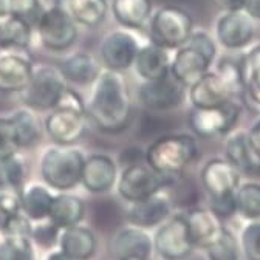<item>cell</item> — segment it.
I'll return each mask as SVG.
<instances>
[{"mask_svg": "<svg viewBox=\"0 0 260 260\" xmlns=\"http://www.w3.org/2000/svg\"><path fill=\"white\" fill-rule=\"evenodd\" d=\"M85 110L103 132L118 134L128 125L132 103L121 72L106 69L98 73Z\"/></svg>", "mask_w": 260, "mask_h": 260, "instance_id": "cell-1", "label": "cell"}, {"mask_svg": "<svg viewBox=\"0 0 260 260\" xmlns=\"http://www.w3.org/2000/svg\"><path fill=\"white\" fill-rule=\"evenodd\" d=\"M197 156V144L189 135H166L155 140L146 150L147 165L165 175L181 174Z\"/></svg>", "mask_w": 260, "mask_h": 260, "instance_id": "cell-2", "label": "cell"}, {"mask_svg": "<svg viewBox=\"0 0 260 260\" xmlns=\"http://www.w3.org/2000/svg\"><path fill=\"white\" fill-rule=\"evenodd\" d=\"M84 156L70 146H54L44 152L41 174L44 181L57 190H69L81 183Z\"/></svg>", "mask_w": 260, "mask_h": 260, "instance_id": "cell-3", "label": "cell"}, {"mask_svg": "<svg viewBox=\"0 0 260 260\" xmlns=\"http://www.w3.org/2000/svg\"><path fill=\"white\" fill-rule=\"evenodd\" d=\"M174 183V175H165L153 171L149 165L132 162L128 165L118 180L119 195L130 202L137 203L146 200L152 195L159 193L165 187Z\"/></svg>", "mask_w": 260, "mask_h": 260, "instance_id": "cell-4", "label": "cell"}, {"mask_svg": "<svg viewBox=\"0 0 260 260\" xmlns=\"http://www.w3.org/2000/svg\"><path fill=\"white\" fill-rule=\"evenodd\" d=\"M192 17L178 7H162L150 20V39L162 48H180L192 35Z\"/></svg>", "mask_w": 260, "mask_h": 260, "instance_id": "cell-5", "label": "cell"}, {"mask_svg": "<svg viewBox=\"0 0 260 260\" xmlns=\"http://www.w3.org/2000/svg\"><path fill=\"white\" fill-rule=\"evenodd\" d=\"M67 79L59 69L41 67L32 72L28 85L23 88V103L31 110H51L57 106L62 94L67 90Z\"/></svg>", "mask_w": 260, "mask_h": 260, "instance_id": "cell-6", "label": "cell"}, {"mask_svg": "<svg viewBox=\"0 0 260 260\" xmlns=\"http://www.w3.org/2000/svg\"><path fill=\"white\" fill-rule=\"evenodd\" d=\"M88 125L85 106L57 104L45 119L48 137L59 146H72L81 140Z\"/></svg>", "mask_w": 260, "mask_h": 260, "instance_id": "cell-7", "label": "cell"}, {"mask_svg": "<svg viewBox=\"0 0 260 260\" xmlns=\"http://www.w3.org/2000/svg\"><path fill=\"white\" fill-rule=\"evenodd\" d=\"M240 115V106L234 101H228L218 107L197 109L189 113V125L192 132L200 138H215L230 132Z\"/></svg>", "mask_w": 260, "mask_h": 260, "instance_id": "cell-8", "label": "cell"}, {"mask_svg": "<svg viewBox=\"0 0 260 260\" xmlns=\"http://www.w3.org/2000/svg\"><path fill=\"white\" fill-rule=\"evenodd\" d=\"M36 28L42 45L51 51H63L70 48L78 38L76 23L57 7L44 10Z\"/></svg>", "mask_w": 260, "mask_h": 260, "instance_id": "cell-9", "label": "cell"}, {"mask_svg": "<svg viewBox=\"0 0 260 260\" xmlns=\"http://www.w3.org/2000/svg\"><path fill=\"white\" fill-rule=\"evenodd\" d=\"M153 246L166 260L186 258L192 252L193 245L187 233L184 217L177 215L162 223L153 237Z\"/></svg>", "mask_w": 260, "mask_h": 260, "instance_id": "cell-10", "label": "cell"}, {"mask_svg": "<svg viewBox=\"0 0 260 260\" xmlns=\"http://www.w3.org/2000/svg\"><path fill=\"white\" fill-rule=\"evenodd\" d=\"M202 183L209 199L236 193L240 186V172L228 159L212 158L202 169Z\"/></svg>", "mask_w": 260, "mask_h": 260, "instance_id": "cell-11", "label": "cell"}, {"mask_svg": "<svg viewBox=\"0 0 260 260\" xmlns=\"http://www.w3.org/2000/svg\"><path fill=\"white\" fill-rule=\"evenodd\" d=\"M217 39L230 50H239L246 47L254 36L252 17L246 14L245 10L228 11L217 22Z\"/></svg>", "mask_w": 260, "mask_h": 260, "instance_id": "cell-12", "label": "cell"}, {"mask_svg": "<svg viewBox=\"0 0 260 260\" xmlns=\"http://www.w3.org/2000/svg\"><path fill=\"white\" fill-rule=\"evenodd\" d=\"M138 48L137 39L130 32L116 29L104 38L101 45V57L109 70L122 72L134 65Z\"/></svg>", "mask_w": 260, "mask_h": 260, "instance_id": "cell-13", "label": "cell"}, {"mask_svg": "<svg viewBox=\"0 0 260 260\" xmlns=\"http://www.w3.org/2000/svg\"><path fill=\"white\" fill-rule=\"evenodd\" d=\"M183 85L174 78L165 76L161 79L144 81L138 96L144 107L150 110H169L183 101Z\"/></svg>", "mask_w": 260, "mask_h": 260, "instance_id": "cell-14", "label": "cell"}, {"mask_svg": "<svg viewBox=\"0 0 260 260\" xmlns=\"http://www.w3.org/2000/svg\"><path fill=\"white\" fill-rule=\"evenodd\" d=\"M233 96V91L217 72H206L189 88V101L197 109L223 106L224 103L231 101Z\"/></svg>", "mask_w": 260, "mask_h": 260, "instance_id": "cell-15", "label": "cell"}, {"mask_svg": "<svg viewBox=\"0 0 260 260\" xmlns=\"http://www.w3.org/2000/svg\"><path fill=\"white\" fill-rule=\"evenodd\" d=\"M211 60L195 47L184 44L181 45L175 57L171 62V73L175 81L181 85H192L199 78H202L211 67Z\"/></svg>", "mask_w": 260, "mask_h": 260, "instance_id": "cell-16", "label": "cell"}, {"mask_svg": "<svg viewBox=\"0 0 260 260\" xmlns=\"http://www.w3.org/2000/svg\"><path fill=\"white\" fill-rule=\"evenodd\" d=\"M32 65L26 56L16 50L0 53V90L23 91L32 76Z\"/></svg>", "mask_w": 260, "mask_h": 260, "instance_id": "cell-17", "label": "cell"}, {"mask_svg": "<svg viewBox=\"0 0 260 260\" xmlns=\"http://www.w3.org/2000/svg\"><path fill=\"white\" fill-rule=\"evenodd\" d=\"M186 226L193 246L206 249L215 239L221 234L224 226L221 224V218H218L211 209L195 208L190 209L186 215Z\"/></svg>", "mask_w": 260, "mask_h": 260, "instance_id": "cell-18", "label": "cell"}, {"mask_svg": "<svg viewBox=\"0 0 260 260\" xmlns=\"http://www.w3.org/2000/svg\"><path fill=\"white\" fill-rule=\"evenodd\" d=\"M118 172L112 158L106 155H91L84 159L81 183L90 192H106L116 183Z\"/></svg>", "mask_w": 260, "mask_h": 260, "instance_id": "cell-19", "label": "cell"}, {"mask_svg": "<svg viewBox=\"0 0 260 260\" xmlns=\"http://www.w3.org/2000/svg\"><path fill=\"white\" fill-rule=\"evenodd\" d=\"M153 242L141 228H127L116 234L112 252L116 260H149Z\"/></svg>", "mask_w": 260, "mask_h": 260, "instance_id": "cell-20", "label": "cell"}, {"mask_svg": "<svg viewBox=\"0 0 260 260\" xmlns=\"http://www.w3.org/2000/svg\"><path fill=\"white\" fill-rule=\"evenodd\" d=\"M134 65L138 76H141L144 81L161 79L168 76L171 70V60L166 48L153 42L138 48Z\"/></svg>", "mask_w": 260, "mask_h": 260, "instance_id": "cell-21", "label": "cell"}, {"mask_svg": "<svg viewBox=\"0 0 260 260\" xmlns=\"http://www.w3.org/2000/svg\"><path fill=\"white\" fill-rule=\"evenodd\" d=\"M60 11L67 14L76 25L98 26L109 10L107 0H56V5Z\"/></svg>", "mask_w": 260, "mask_h": 260, "instance_id": "cell-22", "label": "cell"}, {"mask_svg": "<svg viewBox=\"0 0 260 260\" xmlns=\"http://www.w3.org/2000/svg\"><path fill=\"white\" fill-rule=\"evenodd\" d=\"M169 203L162 195L156 193L152 197L132 203L128 211V220L137 228H152L165 221L169 217Z\"/></svg>", "mask_w": 260, "mask_h": 260, "instance_id": "cell-23", "label": "cell"}, {"mask_svg": "<svg viewBox=\"0 0 260 260\" xmlns=\"http://www.w3.org/2000/svg\"><path fill=\"white\" fill-rule=\"evenodd\" d=\"M226 159L240 172H252L260 168V155L254 152L245 132H236L226 138Z\"/></svg>", "mask_w": 260, "mask_h": 260, "instance_id": "cell-24", "label": "cell"}, {"mask_svg": "<svg viewBox=\"0 0 260 260\" xmlns=\"http://www.w3.org/2000/svg\"><path fill=\"white\" fill-rule=\"evenodd\" d=\"M84 215V203L72 193H59L51 200L48 218L59 230L76 226Z\"/></svg>", "mask_w": 260, "mask_h": 260, "instance_id": "cell-25", "label": "cell"}, {"mask_svg": "<svg viewBox=\"0 0 260 260\" xmlns=\"http://www.w3.org/2000/svg\"><path fill=\"white\" fill-rule=\"evenodd\" d=\"M31 41V25L8 13H0V48L23 50Z\"/></svg>", "mask_w": 260, "mask_h": 260, "instance_id": "cell-26", "label": "cell"}, {"mask_svg": "<svg viewBox=\"0 0 260 260\" xmlns=\"http://www.w3.org/2000/svg\"><path fill=\"white\" fill-rule=\"evenodd\" d=\"M60 252L69 255L73 260H87L91 257L96 248L94 236L87 228L72 226L63 230L60 236Z\"/></svg>", "mask_w": 260, "mask_h": 260, "instance_id": "cell-27", "label": "cell"}, {"mask_svg": "<svg viewBox=\"0 0 260 260\" xmlns=\"http://www.w3.org/2000/svg\"><path fill=\"white\" fill-rule=\"evenodd\" d=\"M60 73L65 79L76 84H88L93 82L100 73V65L96 63L91 54L87 53H75L65 57L60 63Z\"/></svg>", "mask_w": 260, "mask_h": 260, "instance_id": "cell-28", "label": "cell"}, {"mask_svg": "<svg viewBox=\"0 0 260 260\" xmlns=\"http://www.w3.org/2000/svg\"><path fill=\"white\" fill-rule=\"evenodd\" d=\"M115 19L127 28H141L152 14V0H112Z\"/></svg>", "mask_w": 260, "mask_h": 260, "instance_id": "cell-29", "label": "cell"}, {"mask_svg": "<svg viewBox=\"0 0 260 260\" xmlns=\"http://www.w3.org/2000/svg\"><path fill=\"white\" fill-rule=\"evenodd\" d=\"M246 100L260 109V45L254 47L240 62Z\"/></svg>", "mask_w": 260, "mask_h": 260, "instance_id": "cell-30", "label": "cell"}, {"mask_svg": "<svg viewBox=\"0 0 260 260\" xmlns=\"http://www.w3.org/2000/svg\"><path fill=\"white\" fill-rule=\"evenodd\" d=\"M10 121L14 128V135L19 147H31L41 137L39 119L31 109H19L11 116Z\"/></svg>", "mask_w": 260, "mask_h": 260, "instance_id": "cell-31", "label": "cell"}, {"mask_svg": "<svg viewBox=\"0 0 260 260\" xmlns=\"http://www.w3.org/2000/svg\"><path fill=\"white\" fill-rule=\"evenodd\" d=\"M53 195L44 186L32 184L26 190H22V206L20 209L31 220H42L48 217Z\"/></svg>", "mask_w": 260, "mask_h": 260, "instance_id": "cell-32", "label": "cell"}, {"mask_svg": "<svg viewBox=\"0 0 260 260\" xmlns=\"http://www.w3.org/2000/svg\"><path fill=\"white\" fill-rule=\"evenodd\" d=\"M237 214L252 221L260 218V183H245L236 190Z\"/></svg>", "mask_w": 260, "mask_h": 260, "instance_id": "cell-33", "label": "cell"}, {"mask_svg": "<svg viewBox=\"0 0 260 260\" xmlns=\"http://www.w3.org/2000/svg\"><path fill=\"white\" fill-rule=\"evenodd\" d=\"M208 258L209 260H239L240 258V243L234 233H231L224 226L221 234L212 242L208 248Z\"/></svg>", "mask_w": 260, "mask_h": 260, "instance_id": "cell-34", "label": "cell"}, {"mask_svg": "<svg viewBox=\"0 0 260 260\" xmlns=\"http://www.w3.org/2000/svg\"><path fill=\"white\" fill-rule=\"evenodd\" d=\"M42 11L41 0H0V13L14 14L26 20L31 26L38 23Z\"/></svg>", "mask_w": 260, "mask_h": 260, "instance_id": "cell-35", "label": "cell"}, {"mask_svg": "<svg viewBox=\"0 0 260 260\" xmlns=\"http://www.w3.org/2000/svg\"><path fill=\"white\" fill-rule=\"evenodd\" d=\"M0 260H35L28 237H5L0 243Z\"/></svg>", "mask_w": 260, "mask_h": 260, "instance_id": "cell-36", "label": "cell"}, {"mask_svg": "<svg viewBox=\"0 0 260 260\" xmlns=\"http://www.w3.org/2000/svg\"><path fill=\"white\" fill-rule=\"evenodd\" d=\"M23 174V162L17 158V155L0 159V186L22 189Z\"/></svg>", "mask_w": 260, "mask_h": 260, "instance_id": "cell-37", "label": "cell"}, {"mask_svg": "<svg viewBox=\"0 0 260 260\" xmlns=\"http://www.w3.org/2000/svg\"><path fill=\"white\" fill-rule=\"evenodd\" d=\"M240 248L246 260H260V218L249 221L242 231Z\"/></svg>", "mask_w": 260, "mask_h": 260, "instance_id": "cell-38", "label": "cell"}, {"mask_svg": "<svg viewBox=\"0 0 260 260\" xmlns=\"http://www.w3.org/2000/svg\"><path fill=\"white\" fill-rule=\"evenodd\" d=\"M217 73L223 78V81L228 84L233 94L243 91V81H242V72L240 63H237L233 59H221L217 69Z\"/></svg>", "mask_w": 260, "mask_h": 260, "instance_id": "cell-39", "label": "cell"}, {"mask_svg": "<svg viewBox=\"0 0 260 260\" xmlns=\"http://www.w3.org/2000/svg\"><path fill=\"white\" fill-rule=\"evenodd\" d=\"M19 144L10 118H0V159L16 155Z\"/></svg>", "mask_w": 260, "mask_h": 260, "instance_id": "cell-40", "label": "cell"}, {"mask_svg": "<svg viewBox=\"0 0 260 260\" xmlns=\"http://www.w3.org/2000/svg\"><path fill=\"white\" fill-rule=\"evenodd\" d=\"M22 206V189L0 186V212L4 217L19 214Z\"/></svg>", "mask_w": 260, "mask_h": 260, "instance_id": "cell-41", "label": "cell"}, {"mask_svg": "<svg viewBox=\"0 0 260 260\" xmlns=\"http://www.w3.org/2000/svg\"><path fill=\"white\" fill-rule=\"evenodd\" d=\"M2 230H4L5 237H29L32 234L28 218L20 214L4 217Z\"/></svg>", "mask_w": 260, "mask_h": 260, "instance_id": "cell-42", "label": "cell"}, {"mask_svg": "<svg viewBox=\"0 0 260 260\" xmlns=\"http://www.w3.org/2000/svg\"><path fill=\"white\" fill-rule=\"evenodd\" d=\"M209 209L221 220L233 217L234 214H237L236 193L224 195V197H217V199H209Z\"/></svg>", "mask_w": 260, "mask_h": 260, "instance_id": "cell-43", "label": "cell"}, {"mask_svg": "<svg viewBox=\"0 0 260 260\" xmlns=\"http://www.w3.org/2000/svg\"><path fill=\"white\" fill-rule=\"evenodd\" d=\"M186 44H189V45L195 47L197 50H200L211 62H214L217 48H215V44L211 39V36L206 35L205 31H192V35L189 36Z\"/></svg>", "mask_w": 260, "mask_h": 260, "instance_id": "cell-44", "label": "cell"}, {"mask_svg": "<svg viewBox=\"0 0 260 260\" xmlns=\"http://www.w3.org/2000/svg\"><path fill=\"white\" fill-rule=\"evenodd\" d=\"M57 231H59V228L50 221L47 224H41L38 230L32 231V236H35V239L39 245L48 248V246H53L56 243Z\"/></svg>", "mask_w": 260, "mask_h": 260, "instance_id": "cell-45", "label": "cell"}, {"mask_svg": "<svg viewBox=\"0 0 260 260\" xmlns=\"http://www.w3.org/2000/svg\"><path fill=\"white\" fill-rule=\"evenodd\" d=\"M246 135H248V141H249L251 147L254 149V152L257 155H260V119L251 127V130Z\"/></svg>", "mask_w": 260, "mask_h": 260, "instance_id": "cell-46", "label": "cell"}, {"mask_svg": "<svg viewBox=\"0 0 260 260\" xmlns=\"http://www.w3.org/2000/svg\"><path fill=\"white\" fill-rule=\"evenodd\" d=\"M243 10L249 14V17L260 20V0H246Z\"/></svg>", "mask_w": 260, "mask_h": 260, "instance_id": "cell-47", "label": "cell"}, {"mask_svg": "<svg viewBox=\"0 0 260 260\" xmlns=\"http://www.w3.org/2000/svg\"><path fill=\"white\" fill-rule=\"evenodd\" d=\"M217 2L224 7L228 11H236V10H243L246 0H217Z\"/></svg>", "mask_w": 260, "mask_h": 260, "instance_id": "cell-48", "label": "cell"}, {"mask_svg": "<svg viewBox=\"0 0 260 260\" xmlns=\"http://www.w3.org/2000/svg\"><path fill=\"white\" fill-rule=\"evenodd\" d=\"M48 260H73L69 255H65L63 252H54L48 257Z\"/></svg>", "mask_w": 260, "mask_h": 260, "instance_id": "cell-49", "label": "cell"}, {"mask_svg": "<svg viewBox=\"0 0 260 260\" xmlns=\"http://www.w3.org/2000/svg\"><path fill=\"white\" fill-rule=\"evenodd\" d=\"M2 218H4V215H2V212H0V221H2Z\"/></svg>", "mask_w": 260, "mask_h": 260, "instance_id": "cell-50", "label": "cell"}]
</instances>
